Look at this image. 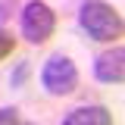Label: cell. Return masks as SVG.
<instances>
[{
    "instance_id": "10",
    "label": "cell",
    "mask_w": 125,
    "mask_h": 125,
    "mask_svg": "<svg viewBox=\"0 0 125 125\" xmlns=\"http://www.w3.org/2000/svg\"><path fill=\"white\" fill-rule=\"evenodd\" d=\"M16 125H38V122H22V119H19V122H16Z\"/></svg>"
},
{
    "instance_id": "5",
    "label": "cell",
    "mask_w": 125,
    "mask_h": 125,
    "mask_svg": "<svg viewBox=\"0 0 125 125\" xmlns=\"http://www.w3.org/2000/svg\"><path fill=\"white\" fill-rule=\"evenodd\" d=\"M60 125H113V113L100 103H91V106H78L72 109Z\"/></svg>"
},
{
    "instance_id": "2",
    "label": "cell",
    "mask_w": 125,
    "mask_h": 125,
    "mask_svg": "<svg viewBox=\"0 0 125 125\" xmlns=\"http://www.w3.org/2000/svg\"><path fill=\"white\" fill-rule=\"evenodd\" d=\"M19 28H22V38L28 44H44L56 31V13L41 0H28L19 13Z\"/></svg>"
},
{
    "instance_id": "6",
    "label": "cell",
    "mask_w": 125,
    "mask_h": 125,
    "mask_svg": "<svg viewBox=\"0 0 125 125\" xmlns=\"http://www.w3.org/2000/svg\"><path fill=\"white\" fill-rule=\"evenodd\" d=\"M28 72H31V62H28V60H22V62L13 69V75H10V84H13V88H22V84H25V78H28Z\"/></svg>"
},
{
    "instance_id": "7",
    "label": "cell",
    "mask_w": 125,
    "mask_h": 125,
    "mask_svg": "<svg viewBox=\"0 0 125 125\" xmlns=\"http://www.w3.org/2000/svg\"><path fill=\"white\" fill-rule=\"evenodd\" d=\"M13 47H16V38L10 31H0V60H6V56L13 53Z\"/></svg>"
},
{
    "instance_id": "1",
    "label": "cell",
    "mask_w": 125,
    "mask_h": 125,
    "mask_svg": "<svg viewBox=\"0 0 125 125\" xmlns=\"http://www.w3.org/2000/svg\"><path fill=\"white\" fill-rule=\"evenodd\" d=\"M78 25H81V31L91 41H100V44H113L116 38H122V13L113 3H106V0H88V3H81Z\"/></svg>"
},
{
    "instance_id": "8",
    "label": "cell",
    "mask_w": 125,
    "mask_h": 125,
    "mask_svg": "<svg viewBox=\"0 0 125 125\" xmlns=\"http://www.w3.org/2000/svg\"><path fill=\"white\" fill-rule=\"evenodd\" d=\"M19 122V109L16 106H3L0 109V125H16Z\"/></svg>"
},
{
    "instance_id": "4",
    "label": "cell",
    "mask_w": 125,
    "mask_h": 125,
    "mask_svg": "<svg viewBox=\"0 0 125 125\" xmlns=\"http://www.w3.org/2000/svg\"><path fill=\"white\" fill-rule=\"evenodd\" d=\"M94 78L103 81V84H122V78H125V50L122 47H109L103 53H97Z\"/></svg>"
},
{
    "instance_id": "3",
    "label": "cell",
    "mask_w": 125,
    "mask_h": 125,
    "mask_svg": "<svg viewBox=\"0 0 125 125\" xmlns=\"http://www.w3.org/2000/svg\"><path fill=\"white\" fill-rule=\"evenodd\" d=\"M41 84L50 97H66L78 88V66L66 53H53L41 69Z\"/></svg>"
},
{
    "instance_id": "9",
    "label": "cell",
    "mask_w": 125,
    "mask_h": 125,
    "mask_svg": "<svg viewBox=\"0 0 125 125\" xmlns=\"http://www.w3.org/2000/svg\"><path fill=\"white\" fill-rule=\"evenodd\" d=\"M13 13H16V0H0V25L6 19H13Z\"/></svg>"
}]
</instances>
